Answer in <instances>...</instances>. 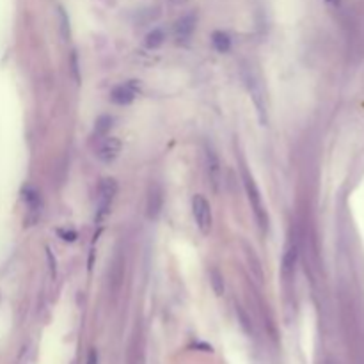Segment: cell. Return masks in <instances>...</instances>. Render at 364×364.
<instances>
[{
	"instance_id": "6da1fadb",
	"label": "cell",
	"mask_w": 364,
	"mask_h": 364,
	"mask_svg": "<svg viewBox=\"0 0 364 364\" xmlns=\"http://www.w3.org/2000/svg\"><path fill=\"white\" fill-rule=\"evenodd\" d=\"M243 183H245L247 197H249L251 208H253L254 215H256L258 224L261 226L263 231H266L269 229V215H266V210H265V206H263L261 194H259L256 183H254V180L249 176V173L247 171H243Z\"/></svg>"
},
{
	"instance_id": "7a4b0ae2",
	"label": "cell",
	"mask_w": 364,
	"mask_h": 364,
	"mask_svg": "<svg viewBox=\"0 0 364 364\" xmlns=\"http://www.w3.org/2000/svg\"><path fill=\"white\" fill-rule=\"evenodd\" d=\"M192 215L196 220L197 227L203 235H210L212 231V208L210 203L206 201V197L196 194L192 197Z\"/></svg>"
},
{
	"instance_id": "3957f363",
	"label": "cell",
	"mask_w": 364,
	"mask_h": 364,
	"mask_svg": "<svg viewBox=\"0 0 364 364\" xmlns=\"http://www.w3.org/2000/svg\"><path fill=\"white\" fill-rule=\"evenodd\" d=\"M116 194H118V183H116L114 178H105V180H102V183H100L98 217H96V220H102L103 217L108 214Z\"/></svg>"
},
{
	"instance_id": "277c9868",
	"label": "cell",
	"mask_w": 364,
	"mask_h": 364,
	"mask_svg": "<svg viewBox=\"0 0 364 364\" xmlns=\"http://www.w3.org/2000/svg\"><path fill=\"white\" fill-rule=\"evenodd\" d=\"M139 92V82L137 80H128V82L121 84V86L114 87L110 92V100L118 105H130L135 100Z\"/></svg>"
},
{
	"instance_id": "5b68a950",
	"label": "cell",
	"mask_w": 364,
	"mask_h": 364,
	"mask_svg": "<svg viewBox=\"0 0 364 364\" xmlns=\"http://www.w3.org/2000/svg\"><path fill=\"white\" fill-rule=\"evenodd\" d=\"M23 201L27 203V208H29V217H27V222L29 226H34V224L40 220L41 217V197L40 192L32 187H25L23 188Z\"/></svg>"
},
{
	"instance_id": "8992f818",
	"label": "cell",
	"mask_w": 364,
	"mask_h": 364,
	"mask_svg": "<svg viewBox=\"0 0 364 364\" xmlns=\"http://www.w3.org/2000/svg\"><path fill=\"white\" fill-rule=\"evenodd\" d=\"M119 153H121V141L116 137H105L102 141V144H100L96 155H98V158L102 162L110 164V162H114L119 157Z\"/></svg>"
},
{
	"instance_id": "52a82bcc",
	"label": "cell",
	"mask_w": 364,
	"mask_h": 364,
	"mask_svg": "<svg viewBox=\"0 0 364 364\" xmlns=\"http://www.w3.org/2000/svg\"><path fill=\"white\" fill-rule=\"evenodd\" d=\"M194 29H196V16L194 14H187V16L180 18L174 27V34H176V40L180 43H187L190 40Z\"/></svg>"
},
{
	"instance_id": "ba28073f",
	"label": "cell",
	"mask_w": 364,
	"mask_h": 364,
	"mask_svg": "<svg viewBox=\"0 0 364 364\" xmlns=\"http://www.w3.org/2000/svg\"><path fill=\"white\" fill-rule=\"evenodd\" d=\"M162 203H164V196L158 187H153L148 196V217L149 219H157L162 210Z\"/></svg>"
},
{
	"instance_id": "9c48e42d",
	"label": "cell",
	"mask_w": 364,
	"mask_h": 364,
	"mask_svg": "<svg viewBox=\"0 0 364 364\" xmlns=\"http://www.w3.org/2000/svg\"><path fill=\"white\" fill-rule=\"evenodd\" d=\"M206 165H208V178H210L212 185L217 190L219 188V180H220V167H219V160H217L215 153L212 149L206 151Z\"/></svg>"
},
{
	"instance_id": "30bf717a",
	"label": "cell",
	"mask_w": 364,
	"mask_h": 364,
	"mask_svg": "<svg viewBox=\"0 0 364 364\" xmlns=\"http://www.w3.org/2000/svg\"><path fill=\"white\" fill-rule=\"evenodd\" d=\"M212 43H214L215 50L219 53H227L231 50V37H229V34L222 32V30H217V32L212 34Z\"/></svg>"
},
{
	"instance_id": "8fae6325",
	"label": "cell",
	"mask_w": 364,
	"mask_h": 364,
	"mask_svg": "<svg viewBox=\"0 0 364 364\" xmlns=\"http://www.w3.org/2000/svg\"><path fill=\"white\" fill-rule=\"evenodd\" d=\"M297 263V247L295 245H290L286 249L284 256H282V270H284V276L288 277L290 274L293 272V266Z\"/></svg>"
},
{
	"instance_id": "7c38bea8",
	"label": "cell",
	"mask_w": 364,
	"mask_h": 364,
	"mask_svg": "<svg viewBox=\"0 0 364 364\" xmlns=\"http://www.w3.org/2000/svg\"><path fill=\"white\" fill-rule=\"evenodd\" d=\"M114 126V118L112 116H100L96 119V126H94V135L96 137H103L107 135L110 128Z\"/></svg>"
},
{
	"instance_id": "4fadbf2b",
	"label": "cell",
	"mask_w": 364,
	"mask_h": 364,
	"mask_svg": "<svg viewBox=\"0 0 364 364\" xmlns=\"http://www.w3.org/2000/svg\"><path fill=\"white\" fill-rule=\"evenodd\" d=\"M165 40V34L162 29H153L151 32L146 36V46L148 48H158L162 43H164Z\"/></svg>"
},
{
	"instance_id": "5bb4252c",
	"label": "cell",
	"mask_w": 364,
	"mask_h": 364,
	"mask_svg": "<svg viewBox=\"0 0 364 364\" xmlns=\"http://www.w3.org/2000/svg\"><path fill=\"white\" fill-rule=\"evenodd\" d=\"M210 281H212V286H214L217 295H222L224 293V281H222V276H220L219 270H215V269L210 270Z\"/></svg>"
},
{
	"instance_id": "9a60e30c",
	"label": "cell",
	"mask_w": 364,
	"mask_h": 364,
	"mask_svg": "<svg viewBox=\"0 0 364 364\" xmlns=\"http://www.w3.org/2000/svg\"><path fill=\"white\" fill-rule=\"evenodd\" d=\"M46 258H48V265H50V276L55 277V272H57V269H55V258H53L52 251H50L48 247H46Z\"/></svg>"
},
{
	"instance_id": "2e32d148",
	"label": "cell",
	"mask_w": 364,
	"mask_h": 364,
	"mask_svg": "<svg viewBox=\"0 0 364 364\" xmlns=\"http://www.w3.org/2000/svg\"><path fill=\"white\" fill-rule=\"evenodd\" d=\"M59 235L63 236L64 242H75L76 233L73 229H59Z\"/></svg>"
},
{
	"instance_id": "e0dca14e",
	"label": "cell",
	"mask_w": 364,
	"mask_h": 364,
	"mask_svg": "<svg viewBox=\"0 0 364 364\" xmlns=\"http://www.w3.org/2000/svg\"><path fill=\"white\" fill-rule=\"evenodd\" d=\"M61 22H63V36L68 37L69 36V25H68V18H66V14L61 11Z\"/></svg>"
},
{
	"instance_id": "ac0fdd59",
	"label": "cell",
	"mask_w": 364,
	"mask_h": 364,
	"mask_svg": "<svg viewBox=\"0 0 364 364\" xmlns=\"http://www.w3.org/2000/svg\"><path fill=\"white\" fill-rule=\"evenodd\" d=\"M87 364H98V352H96L94 348H91V350H89Z\"/></svg>"
},
{
	"instance_id": "d6986e66",
	"label": "cell",
	"mask_w": 364,
	"mask_h": 364,
	"mask_svg": "<svg viewBox=\"0 0 364 364\" xmlns=\"http://www.w3.org/2000/svg\"><path fill=\"white\" fill-rule=\"evenodd\" d=\"M327 2H329V4H334V6H338L339 0H327Z\"/></svg>"
}]
</instances>
